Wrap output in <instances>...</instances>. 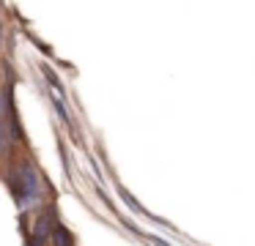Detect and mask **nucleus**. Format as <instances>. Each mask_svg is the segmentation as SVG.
<instances>
[{
    "instance_id": "nucleus-2",
    "label": "nucleus",
    "mask_w": 255,
    "mask_h": 246,
    "mask_svg": "<svg viewBox=\"0 0 255 246\" xmlns=\"http://www.w3.org/2000/svg\"><path fill=\"white\" fill-rule=\"evenodd\" d=\"M50 241H52V246H74V238H72V233H69L63 224H55L52 227V233H50Z\"/></svg>"
},
{
    "instance_id": "nucleus-5",
    "label": "nucleus",
    "mask_w": 255,
    "mask_h": 246,
    "mask_svg": "<svg viewBox=\"0 0 255 246\" xmlns=\"http://www.w3.org/2000/svg\"><path fill=\"white\" fill-rule=\"evenodd\" d=\"M0 47H3V25H0Z\"/></svg>"
},
{
    "instance_id": "nucleus-4",
    "label": "nucleus",
    "mask_w": 255,
    "mask_h": 246,
    "mask_svg": "<svg viewBox=\"0 0 255 246\" xmlns=\"http://www.w3.org/2000/svg\"><path fill=\"white\" fill-rule=\"evenodd\" d=\"M44 77H47V82H50V85L55 87L58 93L63 90V87H61V82H58V77H55V74H52V71H50V66H44Z\"/></svg>"
},
{
    "instance_id": "nucleus-1",
    "label": "nucleus",
    "mask_w": 255,
    "mask_h": 246,
    "mask_svg": "<svg viewBox=\"0 0 255 246\" xmlns=\"http://www.w3.org/2000/svg\"><path fill=\"white\" fill-rule=\"evenodd\" d=\"M11 191L17 194V200L22 205L33 208L41 197V186H39V172L30 164H19V172L11 175Z\"/></svg>"
},
{
    "instance_id": "nucleus-3",
    "label": "nucleus",
    "mask_w": 255,
    "mask_h": 246,
    "mask_svg": "<svg viewBox=\"0 0 255 246\" xmlns=\"http://www.w3.org/2000/svg\"><path fill=\"white\" fill-rule=\"evenodd\" d=\"M121 197H124V200H127V205H129V208H132V211H140V213H145V211H143V205H140V202H137V200H134V197H132V194H129V191H127V189H121ZM145 216H148V213H145Z\"/></svg>"
}]
</instances>
